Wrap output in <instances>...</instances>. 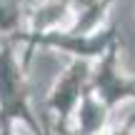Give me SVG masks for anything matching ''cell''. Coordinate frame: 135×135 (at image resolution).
Wrapping results in <instances>:
<instances>
[{
  "label": "cell",
  "instance_id": "3",
  "mask_svg": "<svg viewBox=\"0 0 135 135\" xmlns=\"http://www.w3.org/2000/svg\"><path fill=\"white\" fill-rule=\"evenodd\" d=\"M20 3L18 0H0V28L3 30H10L18 25L20 20Z\"/></svg>",
  "mask_w": 135,
  "mask_h": 135
},
{
  "label": "cell",
  "instance_id": "1",
  "mask_svg": "<svg viewBox=\"0 0 135 135\" xmlns=\"http://www.w3.org/2000/svg\"><path fill=\"white\" fill-rule=\"evenodd\" d=\"M88 75H90V65H88L85 60H78V63L68 65V70L60 75V80L55 83V88L48 95L50 108H53L58 115L68 118L70 113H75L80 98L85 95V93H80V90H83V83L88 80Z\"/></svg>",
  "mask_w": 135,
  "mask_h": 135
},
{
  "label": "cell",
  "instance_id": "2",
  "mask_svg": "<svg viewBox=\"0 0 135 135\" xmlns=\"http://www.w3.org/2000/svg\"><path fill=\"white\" fill-rule=\"evenodd\" d=\"M108 123L105 103L93 93H85L75 108V135H98Z\"/></svg>",
  "mask_w": 135,
  "mask_h": 135
}]
</instances>
